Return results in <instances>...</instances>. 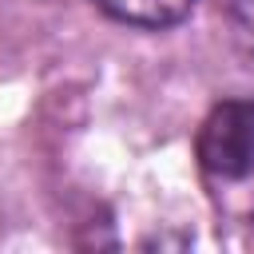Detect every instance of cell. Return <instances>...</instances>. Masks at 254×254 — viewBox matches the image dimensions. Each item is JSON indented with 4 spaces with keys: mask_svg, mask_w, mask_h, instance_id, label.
<instances>
[{
    "mask_svg": "<svg viewBox=\"0 0 254 254\" xmlns=\"http://www.w3.org/2000/svg\"><path fill=\"white\" fill-rule=\"evenodd\" d=\"M194 155L214 179L254 175V99L214 103L194 135Z\"/></svg>",
    "mask_w": 254,
    "mask_h": 254,
    "instance_id": "cell-1",
    "label": "cell"
},
{
    "mask_svg": "<svg viewBox=\"0 0 254 254\" xmlns=\"http://www.w3.org/2000/svg\"><path fill=\"white\" fill-rule=\"evenodd\" d=\"M99 4L107 16L123 20V24H139V28H171L179 20L190 16L194 0H91Z\"/></svg>",
    "mask_w": 254,
    "mask_h": 254,
    "instance_id": "cell-2",
    "label": "cell"
},
{
    "mask_svg": "<svg viewBox=\"0 0 254 254\" xmlns=\"http://www.w3.org/2000/svg\"><path fill=\"white\" fill-rule=\"evenodd\" d=\"M230 4H234V8H238L246 20H254V0H230Z\"/></svg>",
    "mask_w": 254,
    "mask_h": 254,
    "instance_id": "cell-3",
    "label": "cell"
}]
</instances>
